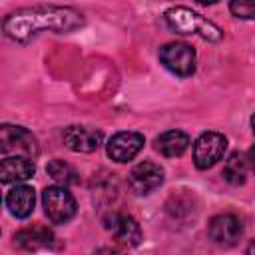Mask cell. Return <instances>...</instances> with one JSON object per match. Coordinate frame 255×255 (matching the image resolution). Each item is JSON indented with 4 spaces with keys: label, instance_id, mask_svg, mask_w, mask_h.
<instances>
[{
    "label": "cell",
    "instance_id": "20",
    "mask_svg": "<svg viewBox=\"0 0 255 255\" xmlns=\"http://www.w3.org/2000/svg\"><path fill=\"white\" fill-rule=\"evenodd\" d=\"M195 2H199V4H203V6H209V4H215L217 0H195Z\"/></svg>",
    "mask_w": 255,
    "mask_h": 255
},
{
    "label": "cell",
    "instance_id": "17",
    "mask_svg": "<svg viewBox=\"0 0 255 255\" xmlns=\"http://www.w3.org/2000/svg\"><path fill=\"white\" fill-rule=\"evenodd\" d=\"M46 171L50 173V177L60 183V185H74L80 181L78 177V171L64 159H52L48 165H46Z\"/></svg>",
    "mask_w": 255,
    "mask_h": 255
},
{
    "label": "cell",
    "instance_id": "8",
    "mask_svg": "<svg viewBox=\"0 0 255 255\" xmlns=\"http://www.w3.org/2000/svg\"><path fill=\"white\" fill-rule=\"evenodd\" d=\"M104 227L116 237V241H120V243H124V245L135 247V245H139V241H141L139 223H137L131 215L112 211V213H108V215L104 217Z\"/></svg>",
    "mask_w": 255,
    "mask_h": 255
},
{
    "label": "cell",
    "instance_id": "21",
    "mask_svg": "<svg viewBox=\"0 0 255 255\" xmlns=\"http://www.w3.org/2000/svg\"><path fill=\"white\" fill-rule=\"evenodd\" d=\"M251 129H253V135H255V114H253V118H251Z\"/></svg>",
    "mask_w": 255,
    "mask_h": 255
},
{
    "label": "cell",
    "instance_id": "10",
    "mask_svg": "<svg viewBox=\"0 0 255 255\" xmlns=\"http://www.w3.org/2000/svg\"><path fill=\"white\" fill-rule=\"evenodd\" d=\"M62 139L68 149L78 151V153H92L102 145V131L86 126H70L64 129Z\"/></svg>",
    "mask_w": 255,
    "mask_h": 255
},
{
    "label": "cell",
    "instance_id": "13",
    "mask_svg": "<svg viewBox=\"0 0 255 255\" xmlns=\"http://www.w3.org/2000/svg\"><path fill=\"white\" fill-rule=\"evenodd\" d=\"M34 203H36V193L30 185H14L8 193H6V207L8 211L18 217V219H24L28 217L32 211H34Z\"/></svg>",
    "mask_w": 255,
    "mask_h": 255
},
{
    "label": "cell",
    "instance_id": "7",
    "mask_svg": "<svg viewBox=\"0 0 255 255\" xmlns=\"http://www.w3.org/2000/svg\"><path fill=\"white\" fill-rule=\"evenodd\" d=\"M128 183L135 195H147L163 183V169L153 161H141L129 171Z\"/></svg>",
    "mask_w": 255,
    "mask_h": 255
},
{
    "label": "cell",
    "instance_id": "11",
    "mask_svg": "<svg viewBox=\"0 0 255 255\" xmlns=\"http://www.w3.org/2000/svg\"><path fill=\"white\" fill-rule=\"evenodd\" d=\"M207 231H209V237L217 245H233L241 237L243 225L239 217H235L233 213H221V215L211 217Z\"/></svg>",
    "mask_w": 255,
    "mask_h": 255
},
{
    "label": "cell",
    "instance_id": "16",
    "mask_svg": "<svg viewBox=\"0 0 255 255\" xmlns=\"http://www.w3.org/2000/svg\"><path fill=\"white\" fill-rule=\"evenodd\" d=\"M249 157L241 151H233L225 163H223V179L231 185H243L247 179V169H249Z\"/></svg>",
    "mask_w": 255,
    "mask_h": 255
},
{
    "label": "cell",
    "instance_id": "15",
    "mask_svg": "<svg viewBox=\"0 0 255 255\" xmlns=\"http://www.w3.org/2000/svg\"><path fill=\"white\" fill-rule=\"evenodd\" d=\"M189 147V135L181 129H169L155 137V149L165 157H179Z\"/></svg>",
    "mask_w": 255,
    "mask_h": 255
},
{
    "label": "cell",
    "instance_id": "6",
    "mask_svg": "<svg viewBox=\"0 0 255 255\" xmlns=\"http://www.w3.org/2000/svg\"><path fill=\"white\" fill-rule=\"evenodd\" d=\"M161 64L175 76L187 78L195 72V52L185 42H169L159 48Z\"/></svg>",
    "mask_w": 255,
    "mask_h": 255
},
{
    "label": "cell",
    "instance_id": "2",
    "mask_svg": "<svg viewBox=\"0 0 255 255\" xmlns=\"http://www.w3.org/2000/svg\"><path fill=\"white\" fill-rule=\"evenodd\" d=\"M163 18H165V24L175 34H195L209 42H219L223 38V30L217 24H213L205 16L193 12L185 6H173V8L165 10Z\"/></svg>",
    "mask_w": 255,
    "mask_h": 255
},
{
    "label": "cell",
    "instance_id": "18",
    "mask_svg": "<svg viewBox=\"0 0 255 255\" xmlns=\"http://www.w3.org/2000/svg\"><path fill=\"white\" fill-rule=\"evenodd\" d=\"M229 10L235 18L241 20H255V0H231Z\"/></svg>",
    "mask_w": 255,
    "mask_h": 255
},
{
    "label": "cell",
    "instance_id": "19",
    "mask_svg": "<svg viewBox=\"0 0 255 255\" xmlns=\"http://www.w3.org/2000/svg\"><path fill=\"white\" fill-rule=\"evenodd\" d=\"M249 163H251V169H253V173H255V145H253L251 151H249Z\"/></svg>",
    "mask_w": 255,
    "mask_h": 255
},
{
    "label": "cell",
    "instance_id": "12",
    "mask_svg": "<svg viewBox=\"0 0 255 255\" xmlns=\"http://www.w3.org/2000/svg\"><path fill=\"white\" fill-rule=\"evenodd\" d=\"M36 165L32 157L26 155H4L0 161V179L2 183H20L34 177Z\"/></svg>",
    "mask_w": 255,
    "mask_h": 255
},
{
    "label": "cell",
    "instance_id": "1",
    "mask_svg": "<svg viewBox=\"0 0 255 255\" xmlns=\"http://www.w3.org/2000/svg\"><path fill=\"white\" fill-rule=\"evenodd\" d=\"M84 26V16L68 6H32L6 16L4 34L14 42H28L40 32H72Z\"/></svg>",
    "mask_w": 255,
    "mask_h": 255
},
{
    "label": "cell",
    "instance_id": "5",
    "mask_svg": "<svg viewBox=\"0 0 255 255\" xmlns=\"http://www.w3.org/2000/svg\"><path fill=\"white\" fill-rule=\"evenodd\" d=\"M227 137L219 131H205L193 143V163L197 169H209L223 159Z\"/></svg>",
    "mask_w": 255,
    "mask_h": 255
},
{
    "label": "cell",
    "instance_id": "3",
    "mask_svg": "<svg viewBox=\"0 0 255 255\" xmlns=\"http://www.w3.org/2000/svg\"><path fill=\"white\" fill-rule=\"evenodd\" d=\"M42 205H44V213L52 223H68L78 211L74 195L66 189V185L60 183L50 185L42 191Z\"/></svg>",
    "mask_w": 255,
    "mask_h": 255
},
{
    "label": "cell",
    "instance_id": "9",
    "mask_svg": "<svg viewBox=\"0 0 255 255\" xmlns=\"http://www.w3.org/2000/svg\"><path fill=\"white\" fill-rule=\"evenodd\" d=\"M143 143L145 139L137 131H118L108 141V155L118 163H126L141 151Z\"/></svg>",
    "mask_w": 255,
    "mask_h": 255
},
{
    "label": "cell",
    "instance_id": "4",
    "mask_svg": "<svg viewBox=\"0 0 255 255\" xmlns=\"http://www.w3.org/2000/svg\"><path fill=\"white\" fill-rule=\"evenodd\" d=\"M0 151L2 155H26L34 159L40 153V147L32 131L22 126L4 124L0 128Z\"/></svg>",
    "mask_w": 255,
    "mask_h": 255
},
{
    "label": "cell",
    "instance_id": "14",
    "mask_svg": "<svg viewBox=\"0 0 255 255\" xmlns=\"http://www.w3.org/2000/svg\"><path fill=\"white\" fill-rule=\"evenodd\" d=\"M14 243L26 251L50 249L54 243V233L48 227H26L14 233Z\"/></svg>",
    "mask_w": 255,
    "mask_h": 255
}]
</instances>
